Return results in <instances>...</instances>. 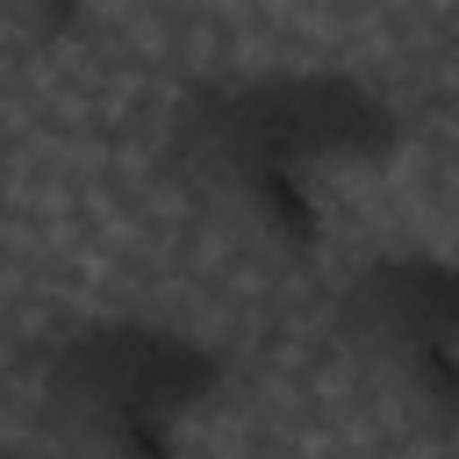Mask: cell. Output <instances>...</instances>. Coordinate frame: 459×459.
Listing matches in <instances>:
<instances>
[{
	"label": "cell",
	"instance_id": "obj_1",
	"mask_svg": "<svg viewBox=\"0 0 459 459\" xmlns=\"http://www.w3.org/2000/svg\"><path fill=\"white\" fill-rule=\"evenodd\" d=\"M402 108L366 72L265 65L194 79L165 115V172L273 258H316L330 179L387 165Z\"/></svg>",
	"mask_w": 459,
	"mask_h": 459
},
{
	"label": "cell",
	"instance_id": "obj_2",
	"mask_svg": "<svg viewBox=\"0 0 459 459\" xmlns=\"http://www.w3.org/2000/svg\"><path fill=\"white\" fill-rule=\"evenodd\" d=\"M36 394L72 459H186L230 394V359L165 316H86L43 344Z\"/></svg>",
	"mask_w": 459,
	"mask_h": 459
},
{
	"label": "cell",
	"instance_id": "obj_3",
	"mask_svg": "<svg viewBox=\"0 0 459 459\" xmlns=\"http://www.w3.org/2000/svg\"><path fill=\"white\" fill-rule=\"evenodd\" d=\"M337 344L416 416H459V265L445 251L402 244L344 273L330 301Z\"/></svg>",
	"mask_w": 459,
	"mask_h": 459
},
{
	"label": "cell",
	"instance_id": "obj_4",
	"mask_svg": "<svg viewBox=\"0 0 459 459\" xmlns=\"http://www.w3.org/2000/svg\"><path fill=\"white\" fill-rule=\"evenodd\" d=\"M7 7H14L36 36H57V43H65V36H79V29H86V14H93V0H7Z\"/></svg>",
	"mask_w": 459,
	"mask_h": 459
},
{
	"label": "cell",
	"instance_id": "obj_5",
	"mask_svg": "<svg viewBox=\"0 0 459 459\" xmlns=\"http://www.w3.org/2000/svg\"><path fill=\"white\" fill-rule=\"evenodd\" d=\"M0 459H22V452H0Z\"/></svg>",
	"mask_w": 459,
	"mask_h": 459
}]
</instances>
